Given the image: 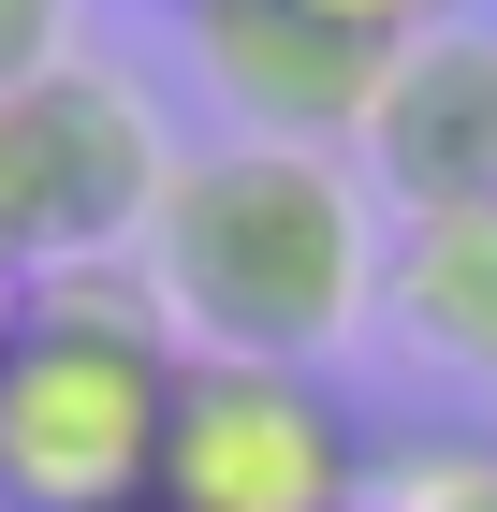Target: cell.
<instances>
[{
  "label": "cell",
  "instance_id": "cell-1",
  "mask_svg": "<svg viewBox=\"0 0 497 512\" xmlns=\"http://www.w3.org/2000/svg\"><path fill=\"white\" fill-rule=\"evenodd\" d=\"M147 293L176 352H249V366H322L351 322L381 308V235H366V176L337 147H278L220 132L161 176L147 220Z\"/></svg>",
  "mask_w": 497,
  "mask_h": 512
},
{
  "label": "cell",
  "instance_id": "cell-2",
  "mask_svg": "<svg viewBox=\"0 0 497 512\" xmlns=\"http://www.w3.org/2000/svg\"><path fill=\"white\" fill-rule=\"evenodd\" d=\"M176 366L191 352L132 264L30 278L0 322V512H147Z\"/></svg>",
  "mask_w": 497,
  "mask_h": 512
},
{
  "label": "cell",
  "instance_id": "cell-3",
  "mask_svg": "<svg viewBox=\"0 0 497 512\" xmlns=\"http://www.w3.org/2000/svg\"><path fill=\"white\" fill-rule=\"evenodd\" d=\"M161 147L147 88L103 74V59H44V74L0 88V264L15 278H74V264H132L161 220Z\"/></svg>",
  "mask_w": 497,
  "mask_h": 512
},
{
  "label": "cell",
  "instance_id": "cell-4",
  "mask_svg": "<svg viewBox=\"0 0 497 512\" xmlns=\"http://www.w3.org/2000/svg\"><path fill=\"white\" fill-rule=\"evenodd\" d=\"M147 512H381V454L322 366H249L191 352L161 410V483Z\"/></svg>",
  "mask_w": 497,
  "mask_h": 512
},
{
  "label": "cell",
  "instance_id": "cell-5",
  "mask_svg": "<svg viewBox=\"0 0 497 512\" xmlns=\"http://www.w3.org/2000/svg\"><path fill=\"white\" fill-rule=\"evenodd\" d=\"M176 30H191L205 88L234 103V132H278V147H366L381 118V44L322 30L307 0H176Z\"/></svg>",
  "mask_w": 497,
  "mask_h": 512
},
{
  "label": "cell",
  "instance_id": "cell-6",
  "mask_svg": "<svg viewBox=\"0 0 497 512\" xmlns=\"http://www.w3.org/2000/svg\"><path fill=\"white\" fill-rule=\"evenodd\" d=\"M395 220H439V205H497V30H424L395 44L381 118H366Z\"/></svg>",
  "mask_w": 497,
  "mask_h": 512
},
{
  "label": "cell",
  "instance_id": "cell-7",
  "mask_svg": "<svg viewBox=\"0 0 497 512\" xmlns=\"http://www.w3.org/2000/svg\"><path fill=\"white\" fill-rule=\"evenodd\" d=\"M381 308L410 322V352L497 381V205H439V220H395L381 249Z\"/></svg>",
  "mask_w": 497,
  "mask_h": 512
},
{
  "label": "cell",
  "instance_id": "cell-8",
  "mask_svg": "<svg viewBox=\"0 0 497 512\" xmlns=\"http://www.w3.org/2000/svg\"><path fill=\"white\" fill-rule=\"evenodd\" d=\"M307 15H322V30H351V44H424V30H454V0H307Z\"/></svg>",
  "mask_w": 497,
  "mask_h": 512
},
{
  "label": "cell",
  "instance_id": "cell-9",
  "mask_svg": "<svg viewBox=\"0 0 497 512\" xmlns=\"http://www.w3.org/2000/svg\"><path fill=\"white\" fill-rule=\"evenodd\" d=\"M59 59V0H0V88Z\"/></svg>",
  "mask_w": 497,
  "mask_h": 512
},
{
  "label": "cell",
  "instance_id": "cell-10",
  "mask_svg": "<svg viewBox=\"0 0 497 512\" xmlns=\"http://www.w3.org/2000/svg\"><path fill=\"white\" fill-rule=\"evenodd\" d=\"M15 293H30V278H15V264H0V322H15Z\"/></svg>",
  "mask_w": 497,
  "mask_h": 512
}]
</instances>
